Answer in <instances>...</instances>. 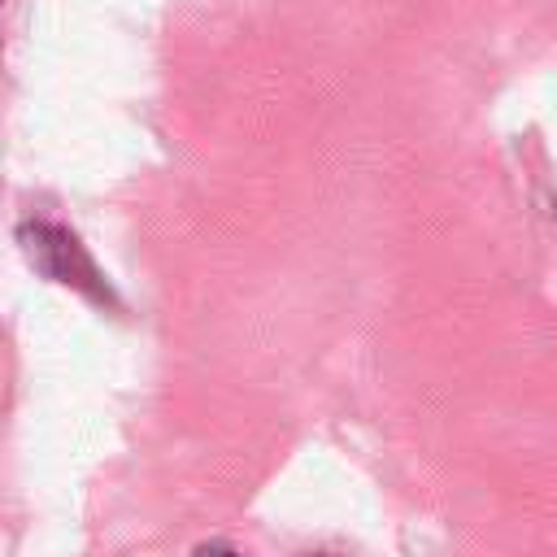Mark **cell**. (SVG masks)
<instances>
[{
	"mask_svg": "<svg viewBox=\"0 0 557 557\" xmlns=\"http://www.w3.org/2000/svg\"><path fill=\"white\" fill-rule=\"evenodd\" d=\"M22 239H26L30 261H35L48 278H57V283H65V287H78V292H87V296H109L104 278L96 274L91 257L78 248V239H74L70 231L48 226V222H30V226H22Z\"/></svg>",
	"mask_w": 557,
	"mask_h": 557,
	"instance_id": "cell-1",
	"label": "cell"
},
{
	"mask_svg": "<svg viewBox=\"0 0 557 557\" xmlns=\"http://www.w3.org/2000/svg\"><path fill=\"white\" fill-rule=\"evenodd\" d=\"M187 557H239L231 544H222V540H205V544H196Z\"/></svg>",
	"mask_w": 557,
	"mask_h": 557,
	"instance_id": "cell-2",
	"label": "cell"
},
{
	"mask_svg": "<svg viewBox=\"0 0 557 557\" xmlns=\"http://www.w3.org/2000/svg\"><path fill=\"white\" fill-rule=\"evenodd\" d=\"M300 557H335V553H300Z\"/></svg>",
	"mask_w": 557,
	"mask_h": 557,
	"instance_id": "cell-3",
	"label": "cell"
}]
</instances>
